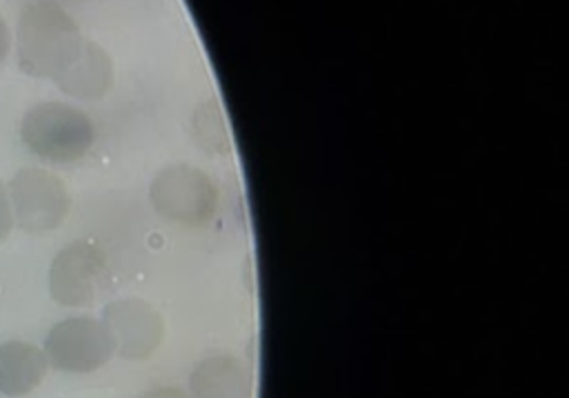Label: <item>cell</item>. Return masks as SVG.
Here are the masks:
<instances>
[{
    "mask_svg": "<svg viewBox=\"0 0 569 398\" xmlns=\"http://www.w3.org/2000/svg\"><path fill=\"white\" fill-rule=\"evenodd\" d=\"M80 40L78 24L53 0L29 2L18 16V64L29 76L53 78Z\"/></svg>",
    "mask_w": 569,
    "mask_h": 398,
    "instance_id": "6da1fadb",
    "label": "cell"
},
{
    "mask_svg": "<svg viewBox=\"0 0 569 398\" xmlns=\"http://www.w3.org/2000/svg\"><path fill=\"white\" fill-rule=\"evenodd\" d=\"M24 147L47 162H76L93 145L91 118L73 105L49 100L33 105L20 120Z\"/></svg>",
    "mask_w": 569,
    "mask_h": 398,
    "instance_id": "7a4b0ae2",
    "label": "cell"
},
{
    "mask_svg": "<svg viewBox=\"0 0 569 398\" xmlns=\"http://www.w3.org/2000/svg\"><path fill=\"white\" fill-rule=\"evenodd\" d=\"M153 211L176 225L200 227L218 211V187L200 167L178 162L156 171L149 185Z\"/></svg>",
    "mask_w": 569,
    "mask_h": 398,
    "instance_id": "3957f363",
    "label": "cell"
},
{
    "mask_svg": "<svg viewBox=\"0 0 569 398\" xmlns=\"http://www.w3.org/2000/svg\"><path fill=\"white\" fill-rule=\"evenodd\" d=\"M7 191L13 222L27 233L53 231L69 216L71 196L64 182L42 167L18 169Z\"/></svg>",
    "mask_w": 569,
    "mask_h": 398,
    "instance_id": "277c9868",
    "label": "cell"
},
{
    "mask_svg": "<svg viewBox=\"0 0 569 398\" xmlns=\"http://www.w3.org/2000/svg\"><path fill=\"white\" fill-rule=\"evenodd\" d=\"M49 365L67 374H91L113 356V342L102 320L71 316L56 322L44 338Z\"/></svg>",
    "mask_w": 569,
    "mask_h": 398,
    "instance_id": "5b68a950",
    "label": "cell"
},
{
    "mask_svg": "<svg viewBox=\"0 0 569 398\" xmlns=\"http://www.w3.org/2000/svg\"><path fill=\"white\" fill-rule=\"evenodd\" d=\"M100 320L111 336L113 354L124 360H147L164 340V318L142 298L111 300Z\"/></svg>",
    "mask_w": 569,
    "mask_h": 398,
    "instance_id": "8992f818",
    "label": "cell"
},
{
    "mask_svg": "<svg viewBox=\"0 0 569 398\" xmlns=\"http://www.w3.org/2000/svg\"><path fill=\"white\" fill-rule=\"evenodd\" d=\"M104 269L107 258L96 242L73 240L49 267V293L62 307H84L98 296Z\"/></svg>",
    "mask_w": 569,
    "mask_h": 398,
    "instance_id": "52a82bcc",
    "label": "cell"
},
{
    "mask_svg": "<svg viewBox=\"0 0 569 398\" xmlns=\"http://www.w3.org/2000/svg\"><path fill=\"white\" fill-rule=\"evenodd\" d=\"M51 80L71 98L98 100L113 84V64L100 44L82 38Z\"/></svg>",
    "mask_w": 569,
    "mask_h": 398,
    "instance_id": "ba28073f",
    "label": "cell"
},
{
    "mask_svg": "<svg viewBox=\"0 0 569 398\" xmlns=\"http://www.w3.org/2000/svg\"><path fill=\"white\" fill-rule=\"evenodd\" d=\"M191 398H253L249 367L231 354H211L189 374Z\"/></svg>",
    "mask_w": 569,
    "mask_h": 398,
    "instance_id": "9c48e42d",
    "label": "cell"
},
{
    "mask_svg": "<svg viewBox=\"0 0 569 398\" xmlns=\"http://www.w3.org/2000/svg\"><path fill=\"white\" fill-rule=\"evenodd\" d=\"M49 360L44 351L31 342H0V394L20 398L31 394L47 376Z\"/></svg>",
    "mask_w": 569,
    "mask_h": 398,
    "instance_id": "30bf717a",
    "label": "cell"
},
{
    "mask_svg": "<svg viewBox=\"0 0 569 398\" xmlns=\"http://www.w3.org/2000/svg\"><path fill=\"white\" fill-rule=\"evenodd\" d=\"M13 227V211H11V200L4 182L0 180V242L7 240L9 231Z\"/></svg>",
    "mask_w": 569,
    "mask_h": 398,
    "instance_id": "8fae6325",
    "label": "cell"
},
{
    "mask_svg": "<svg viewBox=\"0 0 569 398\" xmlns=\"http://www.w3.org/2000/svg\"><path fill=\"white\" fill-rule=\"evenodd\" d=\"M138 398H191V396L180 387H151Z\"/></svg>",
    "mask_w": 569,
    "mask_h": 398,
    "instance_id": "7c38bea8",
    "label": "cell"
},
{
    "mask_svg": "<svg viewBox=\"0 0 569 398\" xmlns=\"http://www.w3.org/2000/svg\"><path fill=\"white\" fill-rule=\"evenodd\" d=\"M9 49H11V31H9L7 20H4L2 13H0V64H2L4 58L9 56Z\"/></svg>",
    "mask_w": 569,
    "mask_h": 398,
    "instance_id": "4fadbf2b",
    "label": "cell"
},
{
    "mask_svg": "<svg viewBox=\"0 0 569 398\" xmlns=\"http://www.w3.org/2000/svg\"><path fill=\"white\" fill-rule=\"evenodd\" d=\"M31 2H40V0H31Z\"/></svg>",
    "mask_w": 569,
    "mask_h": 398,
    "instance_id": "5bb4252c",
    "label": "cell"
}]
</instances>
